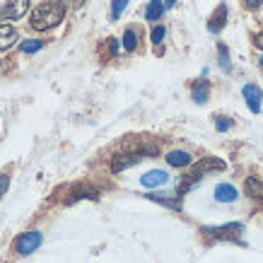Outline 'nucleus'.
Instances as JSON below:
<instances>
[{
    "label": "nucleus",
    "mask_w": 263,
    "mask_h": 263,
    "mask_svg": "<svg viewBox=\"0 0 263 263\" xmlns=\"http://www.w3.org/2000/svg\"><path fill=\"white\" fill-rule=\"evenodd\" d=\"M78 200H99V189L89 186V183L72 186L70 193H68V198H65V203H68V205H72V203H78Z\"/></svg>",
    "instance_id": "obj_6"
},
{
    "label": "nucleus",
    "mask_w": 263,
    "mask_h": 263,
    "mask_svg": "<svg viewBox=\"0 0 263 263\" xmlns=\"http://www.w3.org/2000/svg\"><path fill=\"white\" fill-rule=\"evenodd\" d=\"M136 46H138L136 29H126V32H123V48H126V51H136Z\"/></svg>",
    "instance_id": "obj_19"
},
{
    "label": "nucleus",
    "mask_w": 263,
    "mask_h": 263,
    "mask_svg": "<svg viewBox=\"0 0 263 263\" xmlns=\"http://www.w3.org/2000/svg\"><path fill=\"white\" fill-rule=\"evenodd\" d=\"M191 97H193V102L196 104H205L208 99H210V85H208L205 80H200L193 85L191 89Z\"/></svg>",
    "instance_id": "obj_17"
},
{
    "label": "nucleus",
    "mask_w": 263,
    "mask_h": 263,
    "mask_svg": "<svg viewBox=\"0 0 263 263\" xmlns=\"http://www.w3.org/2000/svg\"><path fill=\"white\" fill-rule=\"evenodd\" d=\"M224 24H227V5H217V10L213 12V17L208 20V32L210 34H220L224 29Z\"/></svg>",
    "instance_id": "obj_9"
},
{
    "label": "nucleus",
    "mask_w": 263,
    "mask_h": 263,
    "mask_svg": "<svg viewBox=\"0 0 263 263\" xmlns=\"http://www.w3.org/2000/svg\"><path fill=\"white\" fill-rule=\"evenodd\" d=\"M8 186H10V176H8V174H0V198L5 196Z\"/></svg>",
    "instance_id": "obj_24"
},
{
    "label": "nucleus",
    "mask_w": 263,
    "mask_h": 263,
    "mask_svg": "<svg viewBox=\"0 0 263 263\" xmlns=\"http://www.w3.org/2000/svg\"><path fill=\"white\" fill-rule=\"evenodd\" d=\"M41 41H36V39H27V41H22V53H27V56H32V53H36V51H41Z\"/></svg>",
    "instance_id": "obj_20"
},
{
    "label": "nucleus",
    "mask_w": 263,
    "mask_h": 263,
    "mask_svg": "<svg viewBox=\"0 0 263 263\" xmlns=\"http://www.w3.org/2000/svg\"><path fill=\"white\" fill-rule=\"evenodd\" d=\"M167 181H169V174L162 172V169H152V172L140 176V183H143L145 189H157V186H164Z\"/></svg>",
    "instance_id": "obj_11"
},
{
    "label": "nucleus",
    "mask_w": 263,
    "mask_h": 263,
    "mask_svg": "<svg viewBox=\"0 0 263 263\" xmlns=\"http://www.w3.org/2000/svg\"><path fill=\"white\" fill-rule=\"evenodd\" d=\"M215 128L220 130V133H227L232 128V121L227 119V116H215Z\"/></svg>",
    "instance_id": "obj_23"
},
{
    "label": "nucleus",
    "mask_w": 263,
    "mask_h": 263,
    "mask_svg": "<svg viewBox=\"0 0 263 263\" xmlns=\"http://www.w3.org/2000/svg\"><path fill=\"white\" fill-rule=\"evenodd\" d=\"M145 198L155 200V203H160V205L169 208V210H181V196L179 193H174V196H169V193H147Z\"/></svg>",
    "instance_id": "obj_10"
},
{
    "label": "nucleus",
    "mask_w": 263,
    "mask_h": 263,
    "mask_svg": "<svg viewBox=\"0 0 263 263\" xmlns=\"http://www.w3.org/2000/svg\"><path fill=\"white\" fill-rule=\"evenodd\" d=\"M251 41H254L256 48H261V51H263V34H254V36H251Z\"/></svg>",
    "instance_id": "obj_26"
},
{
    "label": "nucleus",
    "mask_w": 263,
    "mask_h": 263,
    "mask_svg": "<svg viewBox=\"0 0 263 263\" xmlns=\"http://www.w3.org/2000/svg\"><path fill=\"white\" fill-rule=\"evenodd\" d=\"M17 41V29L10 24H0V51L10 48Z\"/></svg>",
    "instance_id": "obj_16"
},
{
    "label": "nucleus",
    "mask_w": 263,
    "mask_h": 263,
    "mask_svg": "<svg viewBox=\"0 0 263 263\" xmlns=\"http://www.w3.org/2000/svg\"><path fill=\"white\" fill-rule=\"evenodd\" d=\"M244 5H247V8H261L263 0H244Z\"/></svg>",
    "instance_id": "obj_27"
},
{
    "label": "nucleus",
    "mask_w": 263,
    "mask_h": 263,
    "mask_svg": "<svg viewBox=\"0 0 263 263\" xmlns=\"http://www.w3.org/2000/svg\"><path fill=\"white\" fill-rule=\"evenodd\" d=\"M126 5H128V0H111V20H119L123 15Z\"/></svg>",
    "instance_id": "obj_21"
},
{
    "label": "nucleus",
    "mask_w": 263,
    "mask_h": 263,
    "mask_svg": "<svg viewBox=\"0 0 263 263\" xmlns=\"http://www.w3.org/2000/svg\"><path fill=\"white\" fill-rule=\"evenodd\" d=\"M237 189L232 183H217L215 186V200L217 203H234L237 200Z\"/></svg>",
    "instance_id": "obj_14"
},
{
    "label": "nucleus",
    "mask_w": 263,
    "mask_h": 263,
    "mask_svg": "<svg viewBox=\"0 0 263 263\" xmlns=\"http://www.w3.org/2000/svg\"><path fill=\"white\" fill-rule=\"evenodd\" d=\"M244 191H247L249 198L263 203V179H258V176H247V181H244Z\"/></svg>",
    "instance_id": "obj_13"
},
{
    "label": "nucleus",
    "mask_w": 263,
    "mask_h": 263,
    "mask_svg": "<svg viewBox=\"0 0 263 263\" xmlns=\"http://www.w3.org/2000/svg\"><path fill=\"white\" fill-rule=\"evenodd\" d=\"M41 241H44L41 232H36V230L24 232V234H20V237L15 239V254H20V256L34 254V251L41 247Z\"/></svg>",
    "instance_id": "obj_5"
},
{
    "label": "nucleus",
    "mask_w": 263,
    "mask_h": 263,
    "mask_svg": "<svg viewBox=\"0 0 263 263\" xmlns=\"http://www.w3.org/2000/svg\"><path fill=\"white\" fill-rule=\"evenodd\" d=\"M176 3H179V0H164V5H167V8H174Z\"/></svg>",
    "instance_id": "obj_29"
},
{
    "label": "nucleus",
    "mask_w": 263,
    "mask_h": 263,
    "mask_svg": "<svg viewBox=\"0 0 263 263\" xmlns=\"http://www.w3.org/2000/svg\"><path fill=\"white\" fill-rule=\"evenodd\" d=\"M217 56H220V68H222L224 72H232L230 53H227V46H224V44H217Z\"/></svg>",
    "instance_id": "obj_18"
},
{
    "label": "nucleus",
    "mask_w": 263,
    "mask_h": 263,
    "mask_svg": "<svg viewBox=\"0 0 263 263\" xmlns=\"http://www.w3.org/2000/svg\"><path fill=\"white\" fill-rule=\"evenodd\" d=\"M164 160H167L169 167H179V169L191 167V164H193V157L186 150H172V152H167V157H164Z\"/></svg>",
    "instance_id": "obj_12"
},
{
    "label": "nucleus",
    "mask_w": 263,
    "mask_h": 263,
    "mask_svg": "<svg viewBox=\"0 0 263 263\" xmlns=\"http://www.w3.org/2000/svg\"><path fill=\"white\" fill-rule=\"evenodd\" d=\"M258 61H261V65H263V56H261V58H258Z\"/></svg>",
    "instance_id": "obj_30"
},
{
    "label": "nucleus",
    "mask_w": 263,
    "mask_h": 263,
    "mask_svg": "<svg viewBox=\"0 0 263 263\" xmlns=\"http://www.w3.org/2000/svg\"><path fill=\"white\" fill-rule=\"evenodd\" d=\"M29 12V0H10L8 5L3 8L0 17L3 20H22Z\"/></svg>",
    "instance_id": "obj_7"
},
{
    "label": "nucleus",
    "mask_w": 263,
    "mask_h": 263,
    "mask_svg": "<svg viewBox=\"0 0 263 263\" xmlns=\"http://www.w3.org/2000/svg\"><path fill=\"white\" fill-rule=\"evenodd\" d=\"M157 150H152V147H143V150H136V152H123V155H116L111 160V172L114 174H119V172H126V169L136 167L140 160L145 157H155Z\"/></svg>",
    "instance_id": "obj_3"
},
{
    "label": "nucleus",
    "mask_w": 263,
    "mask_h": 263,
    "mask_svg": "<svg viewBox=\"0 0 263 263\" xmlns=\"http://www.w3.org/2000/svg\"><path fill=\"white\" fill-rule=\"evenodd\" d=\"M224 167H227V164H224L220 157H203V160H200L198 164L193 167V172H189V174H186L181 181H179V186H176V193H179V196H183L186 191H191L193 186H196V183H198L205 174H210V172H222Z\"/></svg>",
    "instance_id": "obj_2"
},
{
    "label": "nucleus",
    "mask_w": 263,
    "mask_h": 263,
    "mask_svg": "<svg viewBox=\"0 0 263 263\" xmlns=\"http://www.w3.org/2000/svg\"><path fill=\"white\" fill-rule=\"evenodd\" d=\"M164 34H167V29H164V27H155V29H152V34H150V39H152V44H155V46H160L162 41H164Z\"/></svg>",
    "instance_id": "obj_22"
},
{
    "label": "nucleus",
    "mask_w": 263,
    "mask_h": 263,
    "mask_svg": "<svg viewBox=\"0 0 263 263\" xmlns=\"http://www.w3.org/2000/svg\"><path fill=\"white\" fill-rule=\"evenodd\" d=\"M65 17V0H53V3H44L32 12V27L36 32H46L53 29L63 22Z\"/></svg>",
    "instance_id": "obj_1"
},
{
    "label": "nucleus",
    "mask_w": 263,
    "mask_h": 263,
    "mask_svg": "<svg viewBox=\"0 0 263 263\" xmlns=\"http://www.w3.org/2000/svg\"><path fill=\"white\" fill-rule=\"evenodd\" d=\"M119 39H109V53L111 56H119Z\"/></svg>",
    "instance_id": "obj_25"
},
{
    "label": "nucleus",
    "mask_w": 263,
    "mask_h": 263,
    "mask_svg": "<svg viewBox=\"0 0 263 263\" xmlns=\"http://www.w3.org/2000/svg\"><path fill=\"white\" fill-rule=\"evenodd\" d=\"M241 95H244V99H247V106L251 109V111H254V114L261 111L263 92H261V87H258V85H244Z\"/></svg>",
    "instance_id": "obj_8"
},
{
    "label": "nucleus",
    "mask_w": 263,
    "mask_h": 263,
    "mask_svg": "<svg viewBox=\"0 0 263 263\" xmlns=\"http://www.w3.org/2000/svg\"><path fill=\"white\" fill-rule=\"evenodd\" d=\"M203 234L210 239H220V241H239V237L244 234V224L241 222H227L220 227H203Z\"/></svg>",
    "instance_id": "obj_4"
},
{
    "label": "nucleus",
    "mask_w": 263,
    "mask_h": 263,
    "mask_svg": "<svg viewBox=\"0 0 263 263\" xmlns=\"http://www.w3.org/2000/svg\"><path fill=\"white\" fill-rule=\"evenodd\" d=\"M164 0H150L147 3V8H145V20L147 22H157L162 15H164Z\"/></svg>",
    "instance_id": "obj_15"
},
{
    "label": "nucleus",
    "mask_w": 263,
    "mask_h": 263,
    "mask_svg": "<svg viewBox=\"0 0 263 263\" xmlns=\"http://www.w3.org/2000/svg\"><path fill=\"white\" fill-rule=\"evenodd\" d=\"M65 3H72L75 8H80V5H82V3H85V0H65Z\"/></svg>",
    "instance_id": "obj_28"
}]
</instances>
